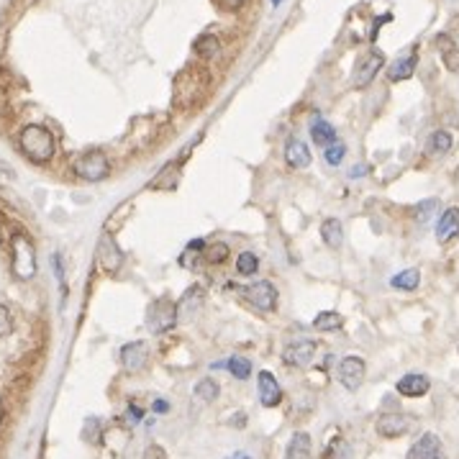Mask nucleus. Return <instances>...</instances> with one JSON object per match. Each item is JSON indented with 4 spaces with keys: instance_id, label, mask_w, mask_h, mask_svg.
<instances>
[{
    "instance_id": "1",
    "label": "nucleus",
    "mask_w": 459,
    "mask_h": 459,
    "mask_svg": "<svg viewBox=\"0 0 459 459\" xmlns=\"http://www.w3.org/2000/svg\"><path fill=\"white\" fill-rule=\"evenodd\" d=\"M208 90V72L200 67H185L175 75L172 83V101L177 108H190L196 105Z\"/></svg>"
},
{
    "instance_id": "2",
    "label": "nucleus",
    "mask_w": 459,
    "mask_h": 459,
    "mask_svg": "<svg viewBox=\"0 0 459 459\" xmlns=\"http://www.w3.org/2000/svg\"><path fill=\"white\" fill-rule=\"evenodd\" d=\"M21 152L28 157V159L34 162V164H46L51 162L54 152H57V141H54V134H51L46 126H26L21 131Z\"/></svg>"
},
{
    "instance_id": "3",
    "label": "nucleus",
    "mask_w": 459,
    "mask_h": 459,
    "mask_svg": "<svg viewBox=\"0 0 459 459\" xmlns=\"http://www.w3.org/2000/svg\"><path fill=\"white\" fill-rule=\"evenodd\" d=\"M10 270L18 280H31L36 275V249L21 231L10 236Z\"/></svg>"
},
{
    "instance_id": "4",
    "label": "nucleus",
    "mask_w": 459,
    "mask_h": 459,
    "mask_svg": "<svg viewBox=\"0 0 459 459\" xmlns=\"http://www.w3.org/2000/svg\"><path fill=\"white\" fill-rule=\"evenodd\" d=\"M177 313H180L177 306H175L170 298L154 300L152 306H149V318H146V326H149V331H152V334L170 331L172 326L177 323Z\"/></svg>"
},
{
    "instance_id": "5",
    "label": "nucleus",
    "mask_w": 459,
    "mask_h": 459,
    "mask_svg": "<svg viewBox=\"0 0 459 459\" xmlns=\"http://www.w3.org/2000/svg\"><path fill=\"white\" fill-rule=\"evenodd\" d=\"M72 170H75L77 177L98 182V180H103L111 172V164H108V157L103 152H87V154H83V157H77Z\"/></svg>"
},
{
    "instance_id": "6",
    "label": "nucleus",
    "mask_w": 459,
    "mask_h": 459,
    "mask_svg": "<svg viewBox=\"0 0 459 459\" xmlns=\"http://www.w3.org/2000/svg\"><path fill=\"white\" fill-rule=\"evenodd\" d=\"M365 359L357 357V354H347V357L339 362V383L347 388V390H359V385L365 383Z\"/></svg>"
},
{
    "instance_id": "7",
    "label": "nucleus",
    "mask_w": 459,
    "mask_h": 459,
    "mask_svg": "<svg viewBox=\"0 0 459 459\" xmlns=\"http://www.w3.org/2000/svg\"><path fill=\"white\" fill-rule=\"evenodd\" d=\"M236 290L244 293L249 303L254 308H259V311H275V306H277V290H275L272 282L259 280L254 285H249V288H236Z\"/></svg>"
},
{
    "instance_id": "8",
    "label": "nucleus",
    "mask_w": 459,
    "mask_h": 459,
    "mask_svg": "<svg viewBox=\"0 0 459 459\" xmlns=\"http://www.w3.org/2000/svg\"><path fill=\"white\" fill-rule=\"evenodd\" d=\"M98 264L103 267V272L116 275L123 264V254H121L119 244L111 234H103L101 241H98Z\"/></svg>"
},
{
    "instance_id": "9",
    "label": "nucleus",
    "mask_w": 459,
    "mask_h": 459,
    "mask_svg": "<svg viewBox=\"0 0 459 459\" xmlns=\"http://www.w3.org/2000/svg\"><path fill=\"white\" fill-rule=\"evenodd\" d=\"M146 359H149V347L146 341H131L126 347L121 349V365L126 372H139L146 367Z\"/></svg>"
},
{
    "instance_id": "10",
    "label": "nucleus",
    "mask_w": 459,
    "mask_h": 459,
    "mask_svg": "<svg viewBox=\"0 0 459 459\" xmlns=\"http://www.w3.org/2000/svg\"><path fill=\"white\" fill-rule=\"evenodd\" d=\"M315 357V341H295V344H290L285 347L282 352V362L288 367H308L313 362Z\"/></svg>"
},
{
    "instance_id": "11",
    "label": "nucleus",
    "mask_w": 459,
    "mask_h": 459,
    "mask_svg": "<svg viewBox=\"0 0 459 459\" xmlns=\"http://www.w3.org/2000/svg\"><path fill=\"white\" fill-rule=\"evenodd\" d=\"M257 388H259V400H262L264 408H275V406H280L282 388H280V383L275 380L272 372L262 370V372L257 374Z\"/></svg>"
},
{
    "instance_id": "12",
    "label": "nucleus",
    "mask_w": 459,
    "mask_h": 459,
    "mask_svg": "<svg viewBox=\"0 0 459 459\" xmlns=\"http://www.w3.org/2000/svg\"><path fill=\"white\" fill-rule=\"evenodd\" d=\"M383 64H385V54H383V51L372 49L365 57V60H362V64L357 67V72H354V85H357V87H367L374 80V75L383 69Z\"/></svg>"
},
{
    "instance_id": "13",
    "label": "nucleus",
    "mask_w": 459,
    "mask_h": 459,
    "mask_svg": "<svg viewBox=\"0 0 459 459\" xmlns=\"http://www.w3.org/2000/svg\"><path fill=\"white\" fill-rule=\"evenodd\" d=\"M408 416H403V413H385V416L377 418V434L383 436V439H398L400 434H406L408 431Z\"/></svg>"
},
{
    "instance_id": "14",
    "label": "nucleus",
    "mask_w": 459,
    "mask_h": 459,
    "mask_svg": "<svg viewBox=\"0 0 459 459\" xmlns=\"http://www.w3.org/2000/svg\"><path fill=\"white\" fill-rule=\"evenodd\" d=\"M285 162H288L293 170H306L311 164V152H308V144L298 137H290L285 141Z\"/></svg>"
},
{
    "instance_id": "15",
    "label": "nucleus",
    "mask_w": 459,
    "mask_h": 459,
    "mask_svg": "<svg viewBox=\"0 0 459 459\" xmlns=\"http://www.w3.org/2000/svg\"><path fill=\"white\" fill-rule=\"evenodd\" d=\"M395 388H398V392L406 395V398H424L426 392L431 390V383H428L426 374L410 372V374H406V377H400Z\"/></svg>"
},
{
    "instance_id": "16",
    "label": "nucleus",
    "mask_w": 459,
    "mask_h": 459,
    "mask_svg": "<svg viewBox=\"0 0 459 459\" xmlns=\"http://www.w3.org/2000/svg\"><path fill=\"white\" fill-rule=\"evenodd\" d=\"M459 234V208H447L442 213V218L436 223V239L439 244H447Z\"/></svg>"
},
{
    "instance_id": "17",
    "label": "nucleus",
    "mask_w": 459,
    "mask_h": 459,
    "mask_svg": "<svg viewBox=\"0 0 459 459\" xmlns=\"http://www.w3.org/2000/svg\"><path fill=\"white\" fill-rule=\"evenodd\" d=\"M285 459H313V442L306 431L293 434L288 449H285Z\"/></svg>"
},
{
    "instance_id": "18",
    "label": "nucleus",
    "mask_w": 459,
    "mask_h": 459,
    "mask_svg": "<svg viewBox=\"0 0 459 459\" xmlns=\"http://www.w3.org/2000/svg\"><path fill=\"white\" fill-rule=\"evenodd\" d=\"M416 67H418V49H413V51L408 54V57H403V60L392 62V67L388 69V80H390V83H400V80H408V77H413Z\"/></svg>"
},
{
    "instance_id": "19",
    "label": "nucleus",
    "mask_w": 459,
    "mask_h": 459,
    "mask_svg": "<svg viewBox=\"0 0 459 459\" xmlns=\"http://www.w3.org/2000/svg\"><path fill=\"white\" fill-rule=\"evenodd\" d=\"M434 44L442 49V62H444V67L449 69V72H457L459 69V46L454 42H451L449 36L447 34H439L434 39Z\"/></svg>"
},
{
    "instance_id": "20",
    "label": "nucleus",
    "mask_w": 459,
    "mask_h": 459,
    "mask_svg": "<svg viewBox=\"0 0 459 459\" xmlns=\"http://www.w3.org/2000/svg\"><path fill=\"white\" fill-rule=\"evenodd\" d=\"M321 239L329 249H339L344 244V226L339 218H326L321 223Z\"/></svg>"
},
{
    "instance_id": "21",
    "label": "nucleus",
    "mask_w": 459,
    "mask_h": 459,
    "mask_svg": "<svg viewBox=\"0 0 459 459\" xmlns=\"http://www.w3.org/2000/svg\"><path fill=\"white\" fill-rule=\"evenodd\" d=\"M436 451H442V442H439V436L436 434H424L418 439V444L410 449V459H431Z\"/></svg>"
},
{
    "instance_id": "22",
    "label": "nucleus",
    "mask_w": 459,
    "mask_h": 459,
    "mask_svg": "<svg viewBox=\"0 0 459 459\" xmlns=\"http://www.w3.org/2000/svg\"><path fill=\"white\" fill-rule=\"evenodd\" d=\"M177 180H180V162H172V164H167L159 172V177L152 180L149 187H154V190H172V187L177 185Z\"/></svg>"
},
{
    "instance_id": "23",
    "label": "nucleus",
    "mask_w": 459,
    "mask_h": 459,
    "mask_svg": "<svg viewBox=\"0 0 459 459\" xmlns=\"http://www.w3.org/2000/svg\"><path fill=\"white\" fill-rule=\"evenodd\" d=\"M311 139H313L318 146H329L336 141V131H334V126L329 123V121H313V126H311Z\"/></svg>"
},
{
    "instance_id": "24",
    "label": "nucleus",
    "mask_w": 459,
    "mask_h": 459,
    "mask_svg": "<svg viewBox=\"0 0 459 459\" xmlns=\"http://www.w3.org/2000/svg\"><path fill=\"white\" fill-rule=\"evenodd\" d=\"M390 285L398 290H408L410 293V290H416L418 285H421V272L413 270V267H410V270H403V272H398L395 277H392Z\"/></svg>"
},
{
    "instance_id": "25",
    "label": "nucleus",
    "mask_w": 459,
    "mask_h": 459,
    "mask_svg": "<svg viewBox=\"0 0 459 459\" xmlns=\"http://www.w3.org/2000/svg\"><path fill=\"white\" fill-rule=\"evenodd\" d=\"M451 134L449 131H434L431 137H428V141H426V149L431 154H447L451 149Z\"/></svg>"
},
{
    "instance_id": "26",
    "label": "nucleus",
    "mask_w": 459,
    "mask_h": 459,
    "mask_svg": "<svg viewBox=\"0 0 459 459\" xmlns=\"http://www.w3.org/2000/svg\"><path fill=\"white\" fill-rule=\"evenodd\" d=\"M341 323H344V318L336 311H323V313H318L313 318L315 331H336Z\"/></svg>"
},
{
    "instance_id": "27",
    "label": "nucleus",
    "mask_w": 459,
    "mask_h": 459,
    "mask_svg": "<svg viewBox=\"0 0 459 459\" xmlns=\"http://www.w3.org/2000/svg\"><path fill=\"white\" fill-rule=\"evenodd\" d=\"M218 49H221V44H218V39H216L213 34H203V36H198L196 39V54L198 57H203V60L216 57Z\"/></svg>"
},
{
    "instance_id": "28",
    "label": "nucleus",
    "mask_w": 459,
    "mask_h": 459,
    "mask_svg": "<svg viewBox=\"0 0 459 459\" xmlns=\"http://www.w3.org/2000/svg\"><path fill=\"white\" fill-rule=\"evenodd\" d=\"M218 392H221V388H218V383H216L213 377H205V380H200V383L196 385V395L200 400H205V403H211V400L218 398Z\"/></svg>"
},
{
    "instance_id": "29",
    "label": "nucleus",
    "mask_w": 459,
    "mask_h": 459,
    "mask_svg": "<svg viewBox=\"0 0 459 459\" xmlns=\"http://www.w3.org/2000/svg\"><path fill=\"white\" fill-rule=\"evenodd\" d=\"M203 257L211 264H223L226 259H229V244H223V241H216V244H211V247L203 249Z\"/></svg>"
},
{
    "instance_id": "30",
    "label": "nucleus",
    "mask_w": 459,
    "mask_h": 459,
    "mask_svg": "<svg viewBox=\"0 0 459 459\" xmlns=\"http://www.w3.org/2000/svg\"><path fill=\"white\" fill-rule=\"evenodd\" d=\"M200 300H203V290L196 285V288H190L185 293V298H182V303H180L177 311L182 315H190V311H196V308L200 306Z\"/></svg>"
},
{
    "instance_id": "31",
    "label": "nucleus",
    "mask_w": 459,
    "mask_h": 459,
    "mask_svg": "<svg viewBox=\"0 0 459 459\" xmlns=\"http://www.w3.org/2000/svg\"><path fill=\"white\" fill-rule=\"evenodd\" d=\"M323 157H326V162H329L331 167H339L341 162H344V157H347V144L336 139L334 144L326 146V152H323Z\"/></svg>"
},
{
    "instance_id": "32",
    "label": "nucleus",
    "mask_w": 459,
    "mask_h": 459,
    "mask_svg": "<svg viewBox=\"0 0 459 459\" xmlns=\"http://www.w3.org/2000/svg\"><path fill=\"white\" fill-rule=\"evenodd\" d=\"M226 367H229V372L234 374L236 380H247L249 374H252V365H249V359H244V357H229Z\"/></svg>"
},
{
    "instance_id": "33",
    "label": "nucleus",
    "mask_w": 459,
    "mask_h": 459,
    "mask_svg": "<svg viewBox=\"0 0 459 459\" xmlns=\"http://www.w3.org/2000/svg\"><path fill=\"white\" fill-rule=\"evenodd\" d=\"M257 267H259V259H257L254 252H241L236 259V272L239 275H254Z\"/></svg>"
},
{
    "instance_id": "34",
    "label": "nucleus",
    "mask_w": 459,
    "mask_h": 459,
    "mask_svg": "<svg viewBox=\"0 0 459 459\" xmlns=\"http://www.w3.org/2000/svg\"><path fill=\"white\" fill-rule=\"evenodd\" d=\"M434 208H439V200H426V203H421L416 208V218L418 221H428V216H431L428 211H434Z\"/></svg>"
},
{
    "instance_id": "35",
    "label": "nucleus",
    "mask_w": 459,
    "mask_h": 459,
    "mask_svg": "<svg viewBox=\"0 0 459 459\" xmlns=\"http://www.w3.org/2000/svg\"><path fill=\"white\" fill-rule=\"evenodd\" d=\"M10 331V311L6 306H0V339L8 336Z\"/></svg>"
},
{
    "instance_id": "36",
    "label": "nucleus",
    "mask_w": 459,
    "mask_h": 459,
    "mask_svg": "<svg viewBox=\"0 0 459 459\" xmlns=\"http://www.w3.org/2000/svg\"><path fill=\"white\" fill-rule=\"evenodd\" d=\"M144 459H167V451L162 449L159 444H149L144 449Z\"/></svg>"
},
{
    "instance_id": "37",
    "label": "nucleus",
    "mask_w": 459,
    "mask_h": 459,
    "mask_svg": "<svg viewBox=\"0 0 459 459\" xmlns=\"http://www.w3.org/2000/svg\"><path fill=\"white\" fill-rule=\"evenodd\" d=\"M221 10H239L247 0H213Z\"/></svg>"
},
{
    "instance_id": "38",
    "label": "nucleus",
    "mask_w": 459,
    "mask_h": 459,
    "mask_svg": "<svg viewBox=\"0 0 459 459\" xmlns=\"http://www.w3.org/2000/svg\"><path fill=\"white\" fill-rule=\"evenodd\" d=\"M141 418H144V410L139 408V406H128V421L131 424H139Z\"/></svg>"
},
{
    "instance_id": "39",
    "label": "nucleus",
    "mask_w": 459,
    "mask_h": 459,
    "mask_svg": "<svg viewBox=\"0 0 459 459\" xmlns=\"http://www.w3.org/2000/svg\"><path fill=\"white\" fill-rule=\"evenodd\" d=\"M365 175H367V164H354V167L349 170V177H352V180L365 177Z\"/></svg>"
},
{
    "instance_id": "40",
    "label": "nucleus",
    "mask_w": 459,
    "mask_h": 459,
    "mask_svg": "<svg viewBox=\"0 0 459 459\" xmlns=\"http://www.w3.org/2000/svg\"><path fill=\"white\" fill-rule=\"evenodd\" d=\"M187 249H190V252H203L205 241H203V239H196V241H190V244H187Z\"/></svg>"
},
{
    "instance_id": "41",
    "label": "nucleus",
    "mask_w": 459,
    "mask_h": 459,
    "mask_svg": "<svg viewBox=\"0 0 459 459\" xmlns=\"http://www.w3.org/2000/svg\"><path fill=\"white\" fill-rule=\"evenodd\" d=\"M154 410H157V413H167V410H170L167 400H157V403H154Z\"/></svg>"
},
{
    "instance_id": "42",
    "label": "nucleus",
    "mask_w": 459,
    "mask_h": 459,
    "mask_svg": "<svg viewBox=\"0 0 459 459\" xmlns=\"http://www.w3.org/2000/svg\"><path fill=\"white\" fill-rule=\"evenodd\" d=\"M226 459H252V454H247V451H234V454Z\"/></svg>"
},
{
    "instance_id": "43",
    "label": "nucleus",
    "mask_w": 459,
    "mask_h": 459,
    "mask_svg": "<svg viewBox=\"0 0 459 459\" xmlns=\"http://www.w3.org/2000/svg\"><path fill=\"white\" fill-rule=\"evenodd\" d=\"M231 418H236V426H244V424H247V416H244V413H236V416H231Z\"/></svg>"
},
{
    "instance_id": "44",
    "label": "nucleus",
    "mask_w": 459,
    "mask_h": 459,
    "mask_svg": "<svg viewBox=\"0 0 459 459\" xmlns=\"http://www.w3.org/2000/svg\"><path fill=\"white\" fill-rule=\"evenodd\" d=\"M431 459H447V454H444V451H436V454H434Z\"/></svg>"
},
{
    "instance_id": "45",
    "label": "nucleus",
    "mask_w": 459,
    "mask_h": 459,
    "mask_svg": "<svg viewBox=\"0 0 459 459\" xmlns=\"http://www.w3.org/2000/svg\"><path fill=\"white\" fill-rule=\"evenodd\" d=\"M3 416H6V410H3V403H0V424H3Z\"/></svg>"
},
{
    "instance_id": "46",
    "label": "nucleus",
    "mask_w": 459,
    "mask_h": 459,
    "mask_svg": "<svg viewBox=\"0 0 459 459\" xmlns=\"http://www.w3.org/2000/svg\"><path fill=\"white\" fill-rule=\"evenodd\" d=\"M280 3H282V0H272V6H280Z\"/></svg>"
}]
</instances>
